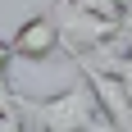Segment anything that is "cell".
I'll return each instance as SVG.
<instances>
[{"instance_id": "6da1fadb", "label": "cell", "mask_w": 132, "mask_h": 132, "mask_svg": "<svg viewBox=\"0 0 132 132\" xmlns=\"http://www.w3.org/2000/svg\"><path fill=\"white\" fill-rule=\"evenodd\" d=\"M23 119H27V132H114V123L105 119L91 82L82 73L55 96H41V100L23 96Z\"/></svg>"}, {"instance_id": "7a4b0ae2", "label": "cell", "mask_w": 132, "mask_h": 132, "mask_svg": "<svg viewBox=\"0 0 132 132\" xmlns=\"http://www.w3.org/2000/svg\"><path fill=\"white\" fill-rule=\"evenodd\" d=\"M9 50H14V59H27V64L55 59V55L64 50V32L55 23V14L41 9V14H32V18H23L18 32H14V41H9Z\"/></svg>"}, {"instance_id": "3957f363", "label": "cell", "mask_w": 132, "mask_h": 132, "mask_svg": "<svg viewBox=\"0 0 132 132\" xmlns=\"http://www.w3.org/2000/svg\"><path fill=\"white\" fill-rule=\"evenodd\" d=\"M78 73L91 82V91H96V100H100V109H105V119L114 123V132H132V100H128V91H123V82L114 78L109 68L87 64V59H78Z\"/></svg>"}, {"instance_id": "277c9868", "label": "cell", "mask_w": 132, "mask_h": 132, "mask_svg": "<svg viewBox=\"0 0 132 132\" xmlns=\"http://www.w3.org/2000/svg\"><path fill=\"white\" fill-rule=\"evenodd\" d=\"M23 114V91H14L9 78H0V119H14Z\"/></svg>"}, {"instance_id": "5b68a950", "label": "cell", "mask_w": 132, "mask_h": 132, "mask_svg": "<svg viewBox=\"0 0 132 132\" xmlns=\"http://www.w3.org/2000/svg\"><path fill=\"white\" fill-rule=\"evenodd\" d=\"M87 64H91V59H87ZM100 68H109V73L123 82V91H128V100H132V50L119 55V59H109V64H100Z\"/></svg>"}, {"instance_id": "8992f818", "label": "cell", "mask_w": 132, "mask_h": 132, "mask_svg": "<svg viewBox=\"0 0 132 132\" xmlns=\"http://www.w3.org/2000/svg\"><path fill=\"white\" fill-rule=\"evenodd\" d=\"M68 5H78V9H87V14H100V18H119V23H123L119 0H68Z\"/></svg>"}, {"instance_id": "52a82bcc", "label": "cell", "mask_w": 132, "mask_h": 132, "mask_svg": "<svg viewBox=\"0 0 132 132\" xmlns=\"http://www.w3.org/2000/svg\"><path fill=\"white\" fill-rule=\"evenodd\" d=\"M0 132H27V119L14 114V119H0Z\"/></svg>"}, {"instance_id": "ba28073f", "label": "cell", "mask_w": 132, "mask_h": 132, "mask_svg": "<svg viewBox=\"0 0 132 132\" xmlns=\"http://www.w3.org/2000/svg\"><path fill=\"white\" fill-rule=\"evenodd\" d=\"M9 64H14V50L0 41V78H9Z\"/></svg>"}, {"instance_id": "9c48e42d", "label": "cell", "mask_w": 132, "mask_h": 132, "mask_svg": "<svg viewBox=\"0 0 132 132\" xmlns=\"http://www.w3.org/2000/svg\"><path fill=\"white\" fill-rule=\"evenodd\" d=\"M119 9H123V14H132V0H119Z\"/></svg>"}]
</instances>
